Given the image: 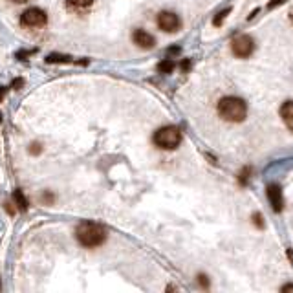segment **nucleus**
<instances>
[{
	"label": "nucleus",
	"instance_id": "nucleus-1",
	"mask_svg": "<svg viewBox=\"0 0 293 293\" xmlns=\"http://www.w3.org/2000/svg\"><path fill=\"white\" fill-rule=\"evenodd\" d=\"M75 237L79 244L84 247H97L106 240V229L96 222H82L75 229Z\"/></svg>",
	"mask_w": 293,
	"mask_h": 293
},
{
	"label": "nucleus",
	"instance_id": "nucleus-2",
	"mask_svg": "<svg viewBox=\"0 0 293 293\" xmlns=\"http://www.w3.org/2000/svg\"><path fill=\"white\" fill-rule=\"evenodd\" d=\"M247 114V106L240 97H222L218 101V115L224 121L240 123Z\"/></svg>",
	"mask_w": 293,
	"mask_h": 293
},
{
	"label": "nucleus",
	"instance_id": "nucleus-3",
	"mask_svg": "<svg viewBox=\"0 0 293 293\" xmlns=\"http://www.w3.org/2000/svg\"><path fill=\"white\" fill-rule=\"evenodd\" d=\"M154 143H156V146L165 149V151L176 149V146L182 143V132H180V128L174 127V125H169V127H161V128H158V130H156Z\"/></svg>",
	"mask_w": 293,
	"mask_h": 293
},
{
	"label": "nucleus",
	"instance_id": "nucleus-4",
	"mask_svg": "<svg viewBox=\"0 0 293 293\" xmlns=\"http://www.w3.org/2000/svg\"><path fill=\"white\" fill-rule=\"evenodd\" d=\"M231 50L238 59H247L255 50V41L249 35H238L231 41Z\"/></svg>",
	"mask_w": 293,
	"mask_h": 293
},
{
	"label": "nucleus",
	"instance_id": "nucleus-5",
	"mask_svg": "<svg viewBox=\"0 0 293 293\" xmlns=\"http://www.w3.org/2000/svg\"><path fill=\"white\" fill-rule=\"evenodd\" d=\"M48 22V15L39 8H30L20 15V24L26 27H42Z\"/></svg>",
	"mask_w": 293,
	"mask_h": 293
},
{
	"label": "nucleus",
	"instance_id": "nucleus-6",
	"mask_svg": "<svg viewBox=\"0 0 293 293\" xmlns=\"http://www.w3.org/2000/svg\"><path fill=\"white\" fill-rule=\"evenodd\" d=\"M180 26H182L180 17L176 13H172V11H161V13L158 15V27L163 30V32L174 33L178 32Z\"/></svg>",
	"mask_w": 293,
	"mask_h": 293
},
{
	"label": "nucleus",
	"instance_id": "nucleus-7",
	"mask_svg": "<svg viewBox=\"0 0 293 293\" xmlns=\"http://www.w3.org/2000/svg\"><path fill=\"white\" fill-rule=\"evenodd\" d=\"M268 200H270L271 207H273L275 213H280L284 209V194L282 189L277 185V183H271L268 185Z\"/></svg>",
	"mask_w": 293,
	"mask_h": 293
},
{
	"label": "nucleus",
	"instance_id": "nucleus-8",
	"mask_svg": "<svg viewBox=\"0 0 293 293\" xmlns=\"http://www.w3.org/2000/svg\"><path fill=\"white\" fill-rule=\"evenodd\" d=\"M132 41L134 44H137L139 48H143V50H151L152 46L156 44V39L149 32H145V30H136V32L132 33Z\"/></svg>",
	"mask_w": 293,
	"mask_h": 293
},
{
	"label": "nucleus",
	"instance_id": "nucleus-9",
	"mask_svg": "<svg viewBox=\"0 0 293 293\" xmlns=\"http://www.w3.org/2000/svg\"><path fill=\"white\" fill-rule=\"evenodd\" d=\"M280 118H282L284 125L288 127L289 132H293V101H286L280 106Z\"/></svg>",
	"mask_w": 293,
	"mask_h": 293
},
{
	"label": "nucleus",
	"instance_id": "nucleus-10",
	"mask_svg": "<svg viewBox=\"0 0 293 293\" xmlns=\"http://www.w3.org/2000/svg\"><path fill=\"white\" fill-rule=\"evenodd\" d=\"M94 0H66V8L73 13H81V11H86L88 8H92Z\"/></svg>",
	"mask_w": 293,
	"mask_h": 293
},
{
	"label": "nucleus",
	"instance_id": "nucleus-11",
	"mask_svg": "<svg viewBox=\"0 0 293 293\" xmlns=\"http://www.w3.org/2000/svg\"><path fill=\"white\" fill-rule=\"evenodd\" d=\"M13 200L20 211H27V206H30V203H27L26 196H24V192L20 191V189H17V191L13 192Z\"/></svg>",
	"mask_w": 293,
	"mask_h": 293
},
{
	"label": "nucleus",
	"instance_id": "nucleus-12",
	"mask_svg": "<svg viewBox=\"0 0 293 293\" xmlns=\"http://www.w3.org/2000/svg\"><path fill=\"white\" fill-rule=\"evenodd\" d=\"M46 63H50V64H53V63H70V57H68V55L51 53V55H48V57H46Z\"/></svg>",
	"mask_w": 293,
	"mask_h": 293
},
{
	"label": "nucleus",
	"instance_id": "nucleus-13",
	"mask_svg": "<svg viewBox=\"0 0 293 293\" xmlns=\"http://www.w3.org/2000/svg\"><path fill=\"white\" fill-rule=\"evenodd\" d=\"M172 70H174V63L170 59H165L158 64V72L160 73H170Z\"/></svg>",
	"mask_w": 293,
	"mask_h": 293
},
{
	"label": "nucleus",
	"instance_id": "nucleus-14",
	"mask_svg": "<svg viewBox=\"0 0 293 293\" xmlns=\"http://www.w3.org/2000/svg\"><path fill=\"white\" fill-rule=\"evenodd\" d=\"M229 13H231V9H224V11H220L218 17L213 20V24H215V26H220V24H222V20H224V18L227 17Z\"/></svg>",
	"mask_w": 293,
	"mask_h": 293
},
{
	"label": "nucleus",
	"instance_id": "nucleus-15",
	"mask_svg": "<svg viewBox=\"0 0 293 293\" xmlns=\"http://www.w3.org/2000/svg\"><path fill=\"white\" fill-rule=\"evenodd\" d=\"M198 284H201L203 288H209V280H207L206 275H198Z\"/></svg>",
	"mask_w": 293,
	"mask_h": 293
},
{
	"label": "nucleus",
	"instance_id": "nucleus-16",
	"mask_svg": "<svg viewBox=\"0 0 293 293\" xmlns=\"http://www.w3.org/2000/svg\"><path fill=\"white\" fill-rule=\"evenodd\" d=\"M35 51L37 50H30V51H18V53H17V59H26V57H27V55H32V53H35Z\"/></svg>",
	"mask_w": 293,
	"mask_h": 293
},
{
	"label": "nucleus",
	"instance_id": "nucleus-17",
	"mask_svg": "<svg viewBox=\"0 0 293 293\" xmlns=\"http://www.w3.org/2000/svg\"><path fill=\"white\" fill-rule=\"evenodd\" d=\"M24 84V79H15L13 82H11V88H15V90H18V88Z\"/></svg>",
	"mask_w": 293,
	"mask_h": 293
},
{
	"label": "nucleus",
	"instance_id": "nucleus-18",
	"mask_svg": "<svg viewBox=\"0 0 293 293\" xmlns=\"http://www.w3.org/2000/svg\"><path fill=\"white\" fill-rule=\"evenodd\" d=\"M253 220H255V225H258V227H264V222H262V216L260 215H253Z\"/></svg>",
	"mask_w": 293,
	"mask_h": 293
},
{
	"label": "nucleus",
	"instance_id": "nucleus-19",
	"mask_svg": "<svg viewBox=\"0 0 293 293\" xmlns=\"http://www.w3.org/2000/svg\"><path fill=\"white\" fill-rule=\"evenodd\" d=\"M280 4H284V0H271L270 4H268V8L273 9V8H279Z\"/></svg>",
	"mask_w": 293,
	"mask_h": 293
},
{
	"label": "nucleus",
	"instance_id": "nucleus-20",
	"mask_svg": "<svg viewBox=\"0 0 293 293\" xmlns=\"http://www.w3.org/2000/svg\"><path fill=\"white\" fill-rule=\"evenodd\" d=\"M182 68H183V70H189V68H191V63H189V61H183V63H182Z\"/></svg>",
	"mask_w": 293,
	"mask_h": 293
},
{
	"label": "nucleus",
	"instance_id": "nucleus-21",
	"mask_svg": "<svg viewBox=\"0 0 293 293\" xmlns=\"http://www.w3.org/2000/svg\"><path fill=\"white\" fill-rule=\"evenodd\" d=\"M282 291H293V286L291 284H286V286H282Z\"/></svg>",
	"mask_w": 293,
	"mask_h": 293
},
{
	"label": "nucleus",
	"instance_id": "nucleus-22",
	"mask_svg": "<svg viewBox=\"0 0 293 293\" xmlns=\"http://www.w3.org/2000/svg\"><path fill=\"white\" fill-rule=\"evenodd\" d=\"M174 53H180V48H172V50H169V55H174Z\"/></svg>",
	"mask_w": 293,
	"mask_h": 293
},
{
	"label": "nucleus",
	"instance_id": "nucleus-23",
	"mask_svg": "<svg viewBox=\"0 0 293 293\" xmlns=\"http://www.w3.org/2000/svg\"><path fill=\"white\" fill-rule=\"evenodd\" d=\"M11 2H17V4H22V2H27V0H11Z\"/></svg>",
	"mask_w": 293,
	"mask_h": 293
},
{
	"label": "nucleus",
	"instance_id": "nucleus-24",
	"mask_svg": "<svg viewBox=\"0 0 293 293\" xmlns=\"http://www.w3.org/2000/svg\"><path fill=\"white\" fill-rule=\"evenodd\" d=\"M4 97V88H0V99Z\"/></svg>",
	"mask_w": 293,
	"mask_h": 293
},
{
	"label": "nucleus",
	"instance_id": "nucleus-25",
	"mask_svg": "<svg viewBox=\"0 0 293 293\" xmlns=\"http://www.w3.org/2000/svg\"><path fill=\"white\" fill-rule=\"evenodd\" d=\"M289 18H291V22H293V11H291V15H289Z\"/></svg>",
	"mask_w": 293,
	"mask_h": 293
},
{
	"label": "nucleus",
	"instance_id": "nucleus-26",
	"mask_svg": "<svg viewBox=\"0 0 293 293\" xmlns=\"http://www.w3.org/2000/svg\"><path fill=\"white\" fill-rule=\"evenodd\" d=\"M0 123H2V114H0Z\"/></svg>",
	"mask_w": 293,
	"mask_h": 293
}]
</instances>
